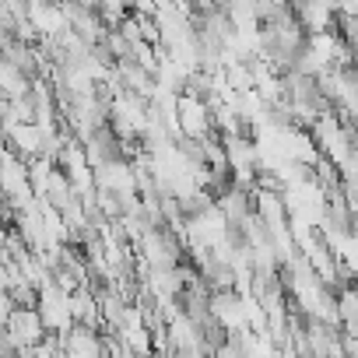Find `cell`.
<instances>
[{"instance_id": "obj_2", "label": "cell", "mask_w": 358, "mask_h": 358, "mask_svg": "<svg viewBox=\"0 0 358 358\" xmlns=\"http://www.w3.org/2000/svg\"><path fill=\"white\" fill-rule=\"evenodd\" d=\"M4 330H8L11 344L18 348V355H29L36 344L46 341V327H43V320H39L36 309H22V306H15V309L4 316Z\"/></svg>"}, {"instance_id": "obj_1", "label": "cell", "mask_w": 358, "mask_h": 358, "mask_svg": "<svg viewBox=\"0 0 358 358\" xmlns=\"http://www.w3.org/2000/svg\"><path fill=\"white\" fill-rule=\"evenodd\" d=\"M172 123H179L176 134L183 137H208L211 130V102L194 99V95H179L172 102Z\"/></svg>"}]
</instances>
